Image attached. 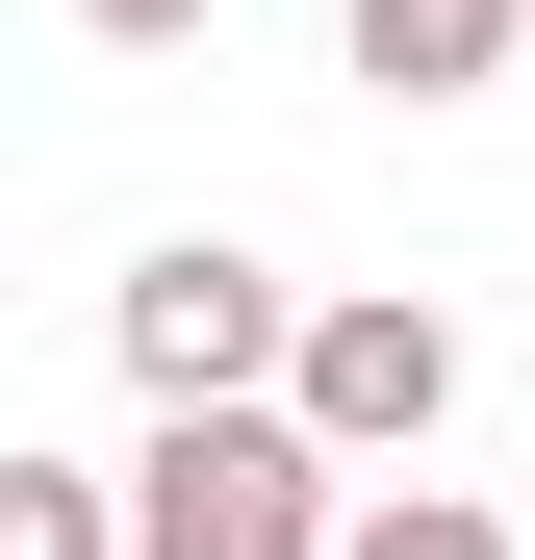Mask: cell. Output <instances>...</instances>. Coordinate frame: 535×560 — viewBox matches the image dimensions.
<instances>
[{
  "instance_id": "obj_3",
  "label": "cell",
  "mask_w": 535,
  "mask_h": 560,
  "mask_svg": "<svg viewBox=\"0 0 535 560\" xmlns=\"http://www.w3.org/2000/svg\"><path fill=\"white\" fill-rule=\"evenodd\" d=\"M281 408H306L332 458H433V408H460V331H433V306H306Z\"/></svg>"
},
{
  "instance_id": "obj_2",
  "label": "cell",
  "mask_w": 535,
  "mask_h": 560,
  "mask_svg": "<svg viewBox=\"0 0 535 560\" xmlns=\"http://www.w3.org/2000/svg\"><path fill=\"white\" fill-rule=\"evenodd\" d=\"M128 383L153 408H230V383H281V357H306V306H281V255H230V230H178V255H128Z\"/></svg>"
},
{
  "instance_id": "obj_5",
  "label": "cell",
  "mask_w": 535,
  "mask_h": 560,
  "mask_svg": "<svg viewBox=\"0 0 535 560\" xmlns=\"http://www.w3.org/2000/svg\"><path fill=\"white\" fill-rule=\"evenodd\" d=\"M0 560H128V485H77V458H0Z\"/></svg>"
},
{
  "instance_id": "obj_4",
  "label": "cell",
  "mask_w": 535,
  "mask_h": 560,
  "mask_svg": "<svg viewBox=\"0 0 535 560\" xmlns=\"http://www.w3.org/2000/svg\"><path fill=\"white\" fill-rule=\"evenodd\" d=\"M485 51H510V0H357V77L383 103H485Z\"/></svg>"
},
{
  "instance_id": "obj_7",
  "label": "cell",
  "mask_w": 535,
  "mask_h": 560,
  "mask_svg": "<svg viewBox=\"0 0 535 560\" xmlns=\"http://www.w3.org/2000/svg\"><path fill=\"white\" fill-rule=\"evenodd\" d=\"M77 26H103V51H178V26H205V0H77Z\"/></svg>"
},
{
  "instance_id": "obj_1",
  "label": "cell",
  "mask_w": 535,
  "mask_h": 560,
  "mask_svg": "<svg viewBox=\"0 0 535 560\" xmlns=\"http://www.w3.org/2000/svg\"><path fill=\"white\" fill-rule=\"evenodd\" d=\"M332 535H357V458H332L281 383L153 408V458H128V560H332Z\"/></svg>"
},
{
  "instance_id": "obj_6",
  "label": "cell",
  "mask_w": 535,
  "mask_h": 560,
  "mask_svg": "<svg viewBox=\"0 0 535 560\" xmlns=\"http://www.w3.org/2000/svg\"><path fill=\"white\" fill-rule=\"evenodd\" d=\"M332 560H510V535H485L460 485H357V535H332Z\"/></svg>"
}]
</instances>
